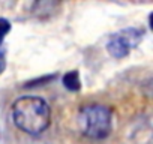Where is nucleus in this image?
<instances>
[{"instance_id":"nucleus-1","label":"nucleus","mask_w":153,"mask_h":144,"mask_svg":"<svg viewBox=\"0 0 153 144\" xmlns=\"http://www.w3.org/2000/svg\"><path fill=\"white\" fill-rule=\"evenodd\" d=\"M12 119L20 131L29 135H41L50 126L51 110L42 98L21 96L12 104Z\"/></svg>"},{"instance_id":"nucleus-2","label":"nucleus","mask_w":153,"mask_h":144,"mask_svg":"<svg viewBox=\"0 0 153 144\" xmlns=\"http://www.w3.org/2000/svg\"><path fill=\"white\" fill-rule=\"evenodd\" d=\"M78 122L83 135L92 140H104L111 132L113 114L105 105H86L80 110Z\"/></svg>"},{"instance_id":"nucleus-3","label":"nucleus","mask_w":153,"mask_h":144,"mask_svg":"<svg viewBox=\"0 0 153 144\" xmlns=\"http://www.w3.org/2000/svg\"><path fill=\"white\" fill-rule=\"evenodd\" d=\"M143 33L144 32L137 27L123 29V30L111 35V38L108 39V44H107V51L114 59H123L131 53V50H134L141 42Z\"/></svg>"},{"instance_id":"nucleus-4","label":"nucleus","mask_w":153,"mask_h":144,"mask_svg":"<svg viewBox=\"0 0 153 144\" xmlns=\"http://www.w3.org/2000/svg\"><path fill=\"white\" fill-rule=\"evenodd\" d=\"M63 86H65L69 92H78V90L81 89V81H80L78 71L66 72V74L63 75Z\"/></svg>"},{"instance_id":"nucleus-5","label":"nucleus","mask_w":153,"mask_h":144,"mask_svg":"<svg viewBox=\"0 0 153 144\" xmlns=\"http://www.w3.org/2000/svg\"><path fill=\"white\" fill-rule=\"evenodd\" d=\"M9 30H11V23L3 20V18H0V45H2V42H3V39H5V36Z\"/></svg>"},{"instance_id":"nucleus-6","label":"nucleus","mask_w":153,"mask_h":144,"mask_svg":"<svg viewBox=\"0 0 153 144\" xmlns=\"http://www.w3.org/2000/svg\"><path fill=\"white\" fill-rule=\"evenodd\" d=\"M54 77H56V75H48V77H42V78H39V80H33V81H30V83L27 84V87H29V86H38V84H42V83H48V81L54 80Z\"/></svg>"},{"instance_id":"nucleus-7","label":"nucleus","mask_w":153,"mask_h":144,"mask_svg":"<svg viewBox=\"0 0 153 144\" xmlns=\"http://www.w3.org/2000/svg\"><path fill=\"white\" fill-rule=\"evenodd\" d=\"M5 68H6V62H5V54H3V51H0V74L5 71Z\"/></svg>"}]
</instances>
